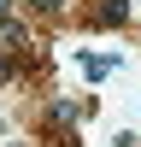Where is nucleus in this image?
<instances>
[{
	"mask_svg": "<svg viewBox=\"0 0 141 147\" xmlns=\"http://www.w3.org/2000/svg\"><path fill=\"white\" fill-rule=\"evenodd\" d=\"M0 47H6V53H35L30 24H23V18H0Z\"/></svg>",
	"mask_w": 141,
	"mask_h": 147,
	"instance_id": "obj_1",
	"label": "nucleus"
},
{
	"mask_svg": "<svg viewBox=\"0 0 141 147\" xmlns=\"http://www.w3.org/2000/svg\"><path fill=\"white\" fill-rule=\"evenodd\" d=\"M88 24H100V30H124V24H129V0H94V6H88Z\"/></svg>",
	"mask_w": 141,
	"mask_h": 147,
	"instance_id": "obj_2",
	"label": "nucleus"
},
{
	"mask_svg": "<svg viewBox=\"0 0 141 147\" xmlns=\"http://www.w3.org/2000/svg\"><path fill=\"white\" fill-rule=\"evenodd\" d=\"M30 12H35V18H59V12H65V0H30Z\"/></svg>",
	"mask_w": 141,
	"mask_h": 147,
	"instance_id": "obj_3",
	"label": "nucleus"
},
{
	"mask_svg": "<svg viewBox=\"0 0 141 147\" xmlns=\"http://www.w3.org/2000/svg\"><path fill=\"white\" fill-rule=\"evenodd\" d=\"M0 18H12V0H0Z\"/></svg>",
	"mask_w": 141,
	"mask_h": 147,
	"instance_id": "obj_4",
	"label": "nucleus"
}]
</instances>
